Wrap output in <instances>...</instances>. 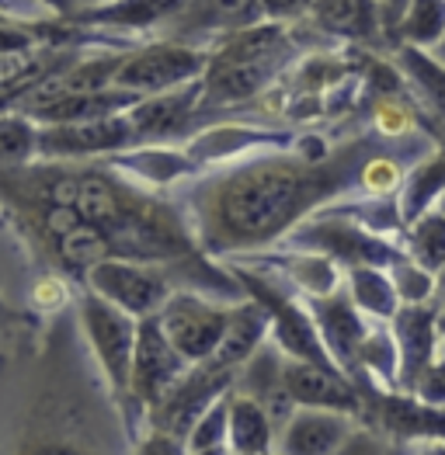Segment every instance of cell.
Returning a JSON list of instances; mask_svg holds the SVG:
<instances>
[{"instance_id": "cell-1", "label": "cell", "mask_w": 445, "mask_h": 455, "mask_svg": "<svg viewBox=\"0 0 445 455\" xmlns=\"http://www.w3.org/2000/svg\"><path fill=\"white\" fill-rule=\"evenodd\" d=\"M379 143L359 136L328 156L258 150L222 164L185 191V216L209 258H230L286 240L320 205L359 188V171Z\"/></svg>"}, {"instance_id": "cell-2", "label": "cell", "mask_w": 445, "mask_h": 455, "mask_svg": "<svg viewBox=\"0 0 445 455\" xmlns=\"http://www.w3.org/2000/svg\"><path fill=\"white\" fill-rule=\"evenodd\" d=\"M118 414L122 403H109L91 376L60 393L45 389L21 420L11 455H125Z\"/></svg>"}, {"instance_id": "cell-3", "label": "cell", "mask_w": 445, "mask_h": 455, "mask_svg": "<svg viewBox=\"0 0 445 455\" xmlns=\"http://www.w3.org/2000/svg\"><path fill=\"white\" fill-rule=\"evenodd\" d=\"M293 56L296 42L286 21H258L220 36L209 45V67L202 74V108L216 112L261 98Z\"/></svg>"}, {"instance_id": "cell-4", "label": "cell", "mask_w": 445, "mask_h": 455, "mask_svg": "<svg viewBox=\"0 0 445 455\" xmlns=\"http://www.w3.org/2000/svg\"><path fill=\"white\" fill-rule=\"evenodd\" d=\"M77 327L87 338L91 358L98 362V372L109 382L111 396H118V403H122L129 396L140 320L84 285V292L77 299Z\"/></svg>"}, {"instance_id": "cell-5", "label": "cell", "mask_w": 445, "mask_h": 455, "mask_svg": "<svg viewBox=\"0 0 445 455\" xmlns=\"http://www.w3.org/2000/svg\"><path fill=\"white\" fill-rule=\"evenodd\" d=\"M293 247L299 251H317L328 254L331 261L344 267H393V261L404 254V247H397L386 233H376L366 223H359L352 212H324V216H310L306 223H299L289 236Z\"/></svg>"}, {"instance_id": "cell-6", "label": "cell", "mask_w": 445, "mask_h": 455, "mask_svg": "<svg viewBox=\"0 0 445 455\" xmlns=\"http://www.w3.org/2000/svg\"><path fill=\"white\" fill-rule=\"evenodd\" d=\"M230 271L237 275L244 292L268 309V316H271V341L279 344L289 358H303V362H317V365L337 369V362L331 358L328 344H324L320 331H317V320H313L306 299L299 303L293 292H286L279 282H271L268 275H261L255 267L247 271L244 265L233 261Z\"/></svg>"}, {"instance_id": "cell-7", "label": "cell", "mask_w": 445, "mask_h": 455, "mask_svg": "<svg viewBox=\"0 0 445 455\" xmlns=\"http://www.w3.org/2000/svg\"><path fill=\"white\" fill-rule=\"evenodd\" d=\"M209 67V45H191L178 38H153L147 45H129L115 70V87H125L140 98L191 84Z\"/></svg>"}, {"instance_id": "cell-8", "label": "cell", "mask_w": 445, "mask_h": 455, "mask_svg": "<svg viewBox=\"0 0 445 455\" xmlns=\"http://www.w3.org/2000/svg\"><path fill=\"white\" fill-rule=\"evenodd\" d=\"M191 369L185 355L171 344L160 316H143L136 334V355H133V376H129V396L122 400L125 431H136V414L147 420V411Z\"/></svg>"}, {"instance_id": "cell-9", "label": "cell", "mask_w": 445, "mask_h": 455, "mask_svg": "<svg viewBox=\"0 0 445 455\" xmlns=\"http://www.w3.org/2000/svg\"><path fill=\"white\" fill-rule=\"evenodd\" d=\"M362 389V414L359 424L379 431L390 445L414 449L425 442H445V407L425 403L421 396L404 389H386L366 382Z\"/></svg>"}, {"instance_id": "cell-10", "label": "cell", "mask_w": 445, "mask_h": 455, "mask_svg": "<svg viewBox=\"0 0 445 455\" xmlns=\"http://www.w3.org/2000/svg\"><path fill=\"white\" fill-rule=\"evenodd\" d=\"M233 303H222L209 292L198 289H174L164 309L157 313L171 344L185 355L191 365H202L216 355L222 334L230 327Z\"/></svg>"}, {"instance_id": "cell-11", "label": "cell", "mask_w": 445, "mask_h": 455, "mask_svg": "<svg viewBox=\"0 0 445 455\" xmlns=\"http://www.w3.org/2000/svg\"><path fill=\"white\" fill-rule=\"evenodd\" d=\"M84 285L105 296L109 303L122 306L136 320L160 313L164 303L171 299V292L178 289L167 265H147V261H129V258H105L101 265L87 271Z\"/></svg>"}, {"instance_id": "cell-12", "label": "cell", "mask_w": 445, "mask_h": 455, "mask_svg": "<svg viewBox=\"0 0 445 455\" xmlns=\"http://www.w3.org/2000/svg\"><path fill=\"white\" fill-rule=\"evenodd\" d=\"M233 386H237V369H222L216 362L191 365L185 376L147 411V427L178 435L188 442L195 420L202 418L220 396H226Z\"/></svg>"}, {"instance_id": "cell-13", "label": "cell", "mask_w": 445, "mask_h": 455, "mask_svg": "<svg viewBox=\"0 0 445 455\" xmlns=\"http://www.w3.org/2000/svg\"><path fill=\"white\" fill-rule=\"evenodd\" d=\"M140 147L129 112L87 118V122H63L42 125V160H67V164H91L109 160L115 153Z\"/></svg>"}, {"instance_id": "cell-14", "label": "cell", "mask_w": 445, "mask_h": 455, "mask_svg": "<svg viewBox=\"0 0 445 455\" xmlns=\"http://www.w3.org/2000/svg\"><path fill=\"white\" fill-rule=\"evenodd\" d=\"M303 299L310 306V313L317 320V331H320V338L328 344L331 358L337 362V369L359 386V376H362L359 372V355H362V344L369 338L376 320H369L355 306L352 292L344 285L328 292V296H303Z\"/></svg>"}, {"instance_id": "cell-15", "label": "cell", "mask_w": 445, "mask_h": 455, "mask_svg": "<svg viewBox=\"0 0 445 455\" xmlns=\"http://www.w3.org/2000/svg\"><path fill=\"white\" fill-rule=\"evenodd\" d=\"M202 112L206 108H202V76H198V80L182 84V87L140 98L129 108V118H133L140 143H174V140L191 132L195 118Z\"/></svg>"}, {"instance_id": "cell-16", "label": "cell", "mask_w": 445, "mask_h": 455, "mask_svg": "<svg viewBox=\"0 0 445 455\" xmlns=\"http://www.w3.org/2000/svg\"><path fill=\"white\" fill-rule=\"evenodd\" d=\"M390 331L400 347V382L397 389L410 393L417 376L439 358V344H442V306L439 299L428 303H404L397 309V316L390 320Z\"/></svg>"}, {"instance_id": "cell-17", "label": "cell", "mask_w": 445, "mask_h": 455, "mask_svg": "<svg viewBox=\"0 0 445 455\" xmlns=\"http://www.w3.org/2000/svg\"><path fill=\"white\" fill-rule=\"evenodd\" d=\"M258 21H268L261 0H188L185 11L164 28V36L191 45H213L220 36L251 28Z\"/></svg>"}, {"instance_id": "cell-18", "label": "cell", "mask_w": 445, "mask_h": 455, "mask_svg": "<svg viewBox=\"0 0 445 455\" xmlns=\"http://www.w3.org/2000/svg\"><path fill=\"white\" fill-rule=\"evenodd\" d=\"M282 376H286V389L296 400V407L341 411V414H352V418L362 414V389L348 379L341 369H328V365L286 355Z\"/></svg>"}, {"instance_id": "cell-19", "label": "cell", "mask_w": 445, "mask_h": 455, "mask_svg": "<svg viewBox=\"0 0 445 455\" xmlns=\"http://www.w3.org/2000/svg\"><path fill=\"white\" fill-rule=\"evenodd\" d=\"M359 427V418L341 411H320V407H296V414L279 431L275 452L279 455H334L348 435Z\"/></svg>"}, {"instance_id": "cell-20", "label": "cell", "mask_w": 445, "mask_h": 455, "mask_svg": "<svg viewBox=\"0 0 445 455\" xmlns=\"http://www.w3.org/2000/svg\"><path fill=\"white\" fill-rule=\"evenodd\" d=\"M306 18L331 38L359 42V45H369V49L390 45L379 0H313Z\"/></svg>"}, {"instance_id": "cell-21", "label": "cell", "mask_w": 445, "mask_h": 455, "mask_svg": "<svg viewBox=\"0 0 445 455\" xmlns=\"http://www.w3.org/2000/svg\"><path fill=\"white\" fill-rule=\"evenodd\" d=\"M185 4L188 0H115L109 7L77 11L70 21L98 32H153L167 28L185 11Z\"/></svg>"}, {"instance_id": "cell-22", "label": "cell", "mask_w": 445, "mask_h": 455, "mask_svg": "<svg viewBox=\"0 0 445 455\" xmlns=\"http://www.w3.org/2000/svg\"><path fill=\"white\" fill-rule=\"evenodd\" d=\"M109 164L115 171H122L125 178H133L136 185L143 181L150 188H167V185H174L182 178L198 174V164L191 160V153L167 147V143H140L133 150L109 156Z\"/></svg>"}, {"instance_id": "cell-23", "label": "cell", "mask_w": 445, "mask_h": 455, "mask_svg": "<svg viewBox=\"0 0 445 455\" xmlns=\"http://www.w3.org/2000/svg\"><path fill=\"white\" fill-rule=\"evenodd\" d=\"M268 338H271V316H268V309L258 299L247 296V299L233 303V309H230V327H226L220 347H216V355L209 362L240 372L261 347L268 344Z\"/></svg>"}, {"instance_id": "cell-24", "label": "cell", "mask_w": 445, "mask_h": 455, "mask_svg": "<svg viewBox=\"0 0 445 455\" xmlns=\"http://www.w3.org/2000/svg\"><path fill=\"white\" fill-rule=\"evenodd\" d=\"M279 143H282V136L251 129V125H209L206 132L191 136L185 150L191 153V160L198 167H209V164H233L240 156H251V153L264 150V147H279Z\"/></svg>"}, {"instance_id": "cell-25", "label": "cell", "mask_w": 445, "mask_h": 455, "mask_svg": "<svg viewBox=\"0 0 445 455\" xmlns=\"http://www.w3.org/2000/svg\"><path fill=\"white\" fill-rule=\"evenodd\" d=\"M140 101V94L125 91V87H101V91H84V94H67L56 98L49 105L28 108V115L42 125H63V122H87V118H105V115L129 112ZM25 112V108H21Z\"/></svg>"}, {"instance_id": "cell-26", "label": "cell", "mask_w": 445, "mask_h": 455, "mask_svg": "<svg viewBox=\"0 0 445 455\" xmlns=\"http://www.w3.org/2000/svg\"><path fill=\"white\" fill-rule=\"evenodd\" d=\"M393 60H397L400 74L410 80L414 94L432 112V122L439 125V136L445 140V63L432 49H421V45L393 49Z\"/></svg>"}, {"instance_id": "cell-27", "label": "cell", "mask_w": 445, "mask_h": 455, "mask_svg": "<svg viewBox=\"0 0 445 455\" xmlns=\"http://www.w3.org/2000/svg\"><path fill=\"white\" fill-rule=\"evenodd\" d=\"M279 442V427L255 396L233 389L230 393V449L233 455H271Z\"/></svg>"}, {"instance_id": "cell-28", "label": "cell", "mask_w": 445, "mask_h": 455, "mask_svg": "<svg viewBox=\"0 0 445 455\" xmlns=\"http://www.w3.org/2000/svg\"><path fill=\"white\" fill-rule=\"evenodd\" d=\"M445 191V147H439L435 153H425L414 167L408 171L404 185L397 191V205H400V220H404V229L421 220L428 209L439 205Z\"/></svg>"}, {"instance_id": "cell-29", "label": "cell", "mask_w": 445, "mask_h": 455, "mask_svg": "<svg viewBox=\"0 0 445 455\" xmlns=\"http://www.w3.org/2000/svg\"><path fill=\"white\" fill-rule=\"evenodd\" d=\"M344 289L352 292L355 306H359L369 320H379V323H390V320L397 316V309L404 306L397 285H393L390 267H376V265L348 267V271H344Z\"/></svg>"}, {"instance_id": "cell-30", "label": "cell", "mask_w": 445, "mask_h": 455, "mask_svg": "<svg viewBox=\"0 0 445 455\" xmlns=\"http://www.w3.org/2000/svg\"><path fill=\"white\" fill-rule=\"evenodd\" d=\"M42 160V122L21 108L0 112V167H25Z\"/></svg>"}, {"instance_id": "cell-31", "label": "cell", "mask_w": 445, "mask_h": 455, "mask_svg": "<svg viewBox=\"0 0 445 455\" xmlns=\"http://www.w3.org/2000/svg\"><path fill=\"white\" fill-rule=\"evenodd\" d=\"M279 267L289 275V282L303 296H328L334 289H341V265L331 261L328 254L293 247L289 254L279 258Z\"/></svg>"}, {"instance_id": "cell-32", "label": "cell", "mask_w": 445, "mask_h": 455, "mask_svg": "<svg viewBox=\"0 0 445 455\" xmlns=\"http://www.w3.org/2000/svg\"><path fill=\"white\" fill-rule=\"evenodd\" d=\"M404 243L417 265H425L435 275L445 271V216L439 209H428L421 220H414L404 229Z\"/></svg>"}, {"instance_id": "cell-33", "label": "cell", "mask_w": 445, "mask_h": 455, "mask_svg": "<svg viewBox=\"0 0 445 455\" xmlns=\"http://www.w3.org/2000/svg\"><path fill=\"white\" fill-rule=\"evenodd\" d=\"M445 38V0H410L400 21V45L435 49Z\"/></svg>"}, {"instance_id": "cell-34", "label": "cell", "mask_w": 445, "mask_h": 455, "mask_svg": "<svg viewBox=\"0 0 445 455\" xmlns=\"http://www.w3.org/2000/svg\"><path fill=\"white\" fill-rule=\"evenodd\" d=\"M404 167H400V160L393 156V153L379 150L372 153L369 160L362 164V171H359V188L366 191L369 198H393L400 185H404Z\"/></svg>"}, {"instance_id": "cell-35", "label": "cell", "mask_w": 445, "mask_h": 455, "mask_svg": "<svg viewBox=\"0 0 445 455\" xmlns=\"http://www.w3.org/2000/svg\"><path fill=\"white\" fill-rule=\"evenodd\" d=\"M390 275H393V285H397L404 303H428V299L439 296V275L428 271L425 265H417L408 251L393 261Z\"/></svg>"}, {"instance_id": "cell-36", "label": "cell", "mask_w": 445, "mask_h": 455, "mask_svg": "<svg viewBox=\"0 0 445 455\" xmlns=\"http://www.w3.org/2000/svg\"><path fill=\"white\" fill-rule=\"evenodd\" d=\"M230 393H233V389H230ZM230 393L220 396L202 418L195 420V427H191V435H188V452L230 445Z\"/></svg>"}, {"instance_id": "cell-37", "label": "cell", "mask_w": 445, "mask_h": 455, "mask_svg": "<svg viewBox=\"0 0 445 455\" xmlns=\"http://www.w3.org/2000/svg\"><path fill=\"white\" fill-rule=\"evenodd\" d=\"M372 122H376V132L383 140H400V136H408L410 129H414V115H410V108L397 94H379Z\"/></svg>"}, {"instance_id": "cell-38", "label": "cell", "mask_w": 445, "mask_h": 455, "mask_svg": "<svg viewBox=\"0 0 445 455\" xmlns=\"http://www.w3.org/2000/svg\"><path fill=\"white\" fill-rule=\"evenodd\" d=\"M414 396H421L425 403H435V407H445V355H439L410 389Z\"/></svg>"}, {"instance_id": "cell-39", "label": "cell", "mask_w": 445, "mask_h": 455, "mask_svg": "<svg viewBox=\"0 0 445 455\" xmlns=\"http://www.w3.org/2000/svg\"><path fill=\"white\" fill-rule=\"evenodd\" d=\"M393 452V445L379 435V431H372L366 424H359L352 435H348V442L337 449L334 455H390Z\"/></svg>"}, {"instance_id": "cell-40", "label": "cell", "mask_w": 445, "mask_h": 455, "mask_svg": "<svg viewBox=\"0 0 445 455\" xmlns=\"http://www.w3.org/2000/svg\"><path fill=\"white\" fill-rule=\"evenodd\" d=\"M129 455H188V442L178 438V435H167V431H157V427H147L143 438H136L133 452Z\"/></svg>"}, {"instance_id": "cell-41", "label": "cell", "mask_w": 445, "mask_h": 455, "mask_svg": "<svg viewBox=\"0 0 445 455\" xmlns=\"http://www.w3.org/2000/svg\"><path fill=\"white\" fill-rule=\"evenodd\" d=\"M70 299V292H67V282H63V275H42L36 282V289H32V303L38 309H45V313H56V309H63Z\"/></svg>"}, {"instance_id": "cell-42", "label": "cell", "mask_w": 445, "mask_h": 455, "mask_svg": "<svg viewBox=\"0 0 445 455\" xmlns=\"http://www.w3.org/2000/svg\"><path fill=\"white\" fill-rule=\"evenodd\" d=\"M261 7H264V18H268V21H286V25H293V21L310 14L313 0H261Z\"/></svg>"}, {"instance_id": "cell-43", "label": "cell", "mask_w": 445, "mask_h": 455, "mask_svg": "<svg viewBox=\"0 0 445 455\" xmlns=\"http://www.w3.org/2000/svg\"><path fill=\"white\" fill-rule=\"evenodd\" d=\"M28 94V87H21V84H0V112H7V108H18V101Z\"/></svg>"}, {"instance_id": "cell-44", "label": "cell", "mask_w": 445, "mask_h": 455, "mask_svg": "<svg viewBox=\"0 0 445 455\" xmlns=\"http://www.w3.org/2000/svg\"><path fill=\"white\" fill-rule=\"evenodd\" d=\"M410 455H445V442H425V445H414Z\"/></svg>"}, {"instance_id": "cell-45", "label": "cell", "mask_w": 445, "mask_h": 455, "mask_svg": "<svg viewBox=\"0 0 445 455\" xmlns=\"http://www.w3.org/2000/svg\"><path fill=\"white\" fill-rule=\"evenodd\" d=\"M74 4V14L77 11H94V7H109V4H115V0H70Z\"/></svg>"}, {"instance_id": "cell-46", "label": "cell", "mask_w": 445, "mask_h": 455, "mask_svg": "<svg viewBox=\"0 0 445 455\" xmlns=\"http://www.w3.org/2000/svg\"><path fill=\"white\" fill-rule=\"evenodd\" d=\"M45 4H49L56 14H63V18H70V14H74V4H70V0H45Z\"/></svg>"}, {"instance_id": "cell-47", "label": "cell", "mask_w": 445, "mask_h": 455, "mask_svg": "<svg viewBox=\"0 0 445 455\" xmlns=\"http://www.w3.org/2000/svg\"><path fill=\"white\" fill-rule=\"evenodd\" d=\"M188 455H233L230 445H220V449H202V452H188Z\"/></svg>"}, {"instance_id": "cell-48", "label": "cell", "mask_w": 445, "mask_h": 455, "mask_svg": "<svg viewBox=\"0 0 445 455\" xmlns=\"http://www.w3.org/2000/svg\"><path fill=\"white\" fill-rule=\"evenodd\" d=\"M435 299H439V306H442V313H445V271L439 275V296H435Z\"/></svg>"}, {"instance_id": "cell-49", "label": "cell", "mask_w": 445, "mask_h": 455, "mask_svg": "<svg viewBox=\"0 0 445 455\" xmlns=\"http://www.w3.org/2000/svg\"><path fill=\"white\" fill-rule=\"evenodd\" d=\"M432 52H435V56H439V60H442V63H445V38H442V42H439V45H435V49H432Z\"/></svg>"}, {"instance_id": "cell-50", "label": "cell", "mask_w": 445, "mask_h": 455, "mask_svg": "<svg viewBox=\"0 0 445 455\" xmlns=\"http://www.w3.org/2000/svg\"><path fill=\"white\" fill-rule=\"evenodd\" d=\"M390 455H410V449H400V445H393V452Z\"/></svg>"}, {"instance_id": "cell-51", "label": "cell", "mask_w": 445, "mask_h": 455, "mask_svg": "<svg viewBox=\"0 0 445 455\" xmlns=\"http://www.w3.org/2000/svg\"><path fill=\"white\" fill-rule=\"evenodd\" d=\"M435 209H439V212L445 216V191H442V198H439V205H435Z\"/></svg>"}]
</instances>
